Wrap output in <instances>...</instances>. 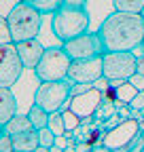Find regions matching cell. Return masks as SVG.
Masks as SVG:
<instances>
[{
  "instance_id": "1",
  "label": "cell",
  "mask_w": 144,
  "mask_h": 152,
  "mask_svg": "<svg viewBox=\"0 0 144 152\" xmlns=\"http://www.w3.org/2000/svg\"><path fill=\"white\" fill-rule=\"evenodd\" d=\"M98 36L104 53L136 51L144 40V19L142 15L112 11L100 23Z\"/></svg>"
},
{
  "instance_id": "2",
  "label": "cell",
  "mask_w": 144,
  "mask_h": 152,
  "mask_svg": "<svg viewBox=\"0 0 144 152\" xmlns=\"http://www.w3.org/2000/svg\"><path fill=\"white\" fill-rule=\"evenodd\" d=\"M89 23H91V19H89L87 7L60 4V9L51 15V32L62 42L76 38L81 34H87Z\"/></svg>"
},
{
  "instance_id": "3",
  "label": "cell",
  "mask_w": 144,
  "mask_h": 152,
  "mask_svg": "<svg viewBox=\"0 0 144 152\" xmlns=\"http://www.w3.org/2000/svg\"><path fill=\"white\" fill-rule=\"evenodd\" d=\"M7 23L13 36V42H24L38 36L43 28V15L30 4L15 2L7 15Z\"/></svg>"
},
{
  "instance_id": "4",
  "label": "cell",
  "mask_w": 144,
  "mask_h": 152,
  "mask_svg": "<svg viewBox=\"0 0 144 152\" xmlns=\"http://www.w3.org/2000/svg\"><path fill=\"white\" fill-rule=\"evenodd\" d=\"M70 91H72V83L68 78L64 80H51V83H40L34 91V102L36 106H40L43 110L51 112H62L68 108L70 102Z\"/></svg>"
},
{
  "instance_id": "5",
  "label": "cell",
  "mask_w": 144,
  "mask_h": 152,
  "mask_svg": "<svg viewBox=\"0 0 144 152\" xmlns=\"http://www.w3.org/2000/svg\"><path fill=\"white\" fill-rule=\"evenodd\" d=\"M72 59L68 57V53L62 47H51L45 49L43 59L38 61V66L34 68V76L40 83H51V80H64L68 78V68H70Z\"/></svg>"
},
{
  "instance_id": "6",
  "label": "cell",
  "mask_w": 144,
  "mask_h": 152,
  "mask_svg": "<svg viewBox=\"0 0 144 152\" xmlns=\"http://www.w3.org/2000/svg\"><path fill=\"white\" fill-rule=\"evenodd\" d=\"M102 70L106 80H129V76L138 72V57L134 51L121 53H104Z\"/></svg>"
},
{
  "instance_id": "7",
  "label": "cell",
  "mask_w": 144,
  "mask_h": 152,
  "mask_svg": "<svg viewBox=\"0 0 144 152\" xmlns=\"http://www.w3.org/2000/svg\"><path fill=\"white\" fill-rule=\"evenodd\" d=\"M140 121L138 118H123L117 127H112L110 131H106L102 146L108 150H119L123 146H136L140 140Z\"/></svg>"
},
{
  "instance_id": "8",
  "label": "cell",
  "mask_w": 144,
  "mask_h": 152,
  "mask_svg": "<svg viewBox=\"0 0 144 152\" xmlns=\"http://www.w3.org/2000/svg\"><path fill=\"white\" fill-rule=\"evenodd\" d=\"M102 55L89 57V59H72L68 68V80L74 85H96L100 78H104Z\"/></svg>"
},
{
  "instance_id": "9",
  "label": "cell",
  "mask_w": 144,
  "mask_h": 152,
  "mask_svg": "<svg viewBox=\"0 0 144 152\" xmlns=\"http://www.w3.org/2000/svg\"><path fill=\"white\" fill-rule=\"evenodd\" d=\"M24 61L19 59L15 42L0 47V87H13L24 74Z\"/></svg>"
},
{
  "instance_id": "10",
  "label": "cell",
  "mask_w": 144,
  "mask_h": 152,
  "mask_svg": "<svg viewBox=\"0 0 144 152\" xmlns=\"http://www.w3.org/2000/svg\"><path fill=\"white\" fill-rule=\"evenodd\" d=\"M62 49L68 53L70 59H89V57L104 53L98 32H87V34L76 36V38H70V40L62 42Z\"/></svg>"
},
{
  "instance_id": "11",
  "label": "cell",
  "mask_w": 144,
  "mask_h": 152,
  "mask_svg": "<svg viewBox=\"0 0 144 152\" xmlns=\"http://www.w3.org/2000/svg\"><path fill=\"white\" fill-rule=\"evenodd\" d=\"M102 102H104L102 91H100L98 87H91L89 91H85V93H81V95H72L70 102H68V110L74 112L81 121L93 118V114L98 112V108H100Z\"/></svg>"
},
{
  "instance_id": "12",
  "label": "cell",
  "mask_w": 144,
  "mask_h": 152,
  "mask_svg": "<svg viewBox=\"0 0 144 152\" xmlns=\"http://www.w3.org/2000/svg\"><path fill=\"white\" fill-rule=\"evenodd\" d=\"M17 47V53H19V59L24 61V68L26 70H34L38 66V61L43 59V53H45V47L38 38H32V40H24V42H15Z\"/></svg>"
},
{
  "instance_id": "13",
  "label": "cell",
  "mask_w": 144,
  "mask_h": 152,
  "mask_svg": "<svg viewBox=\"0 0 144 152\" xmlns=\"http://www.w3.org/2000/svg\"><path fill=\"white\" fill-rule=\"evenodd\" d=\"M17 114V95L9 87H0V125H7Z\"/></svg>"
},
{
  "instance_id": "14",
  "label": "cell",
  "mask_w": 144,
  "mask_h": 152,
  "mask_svg": "<svg viewBox=\"0 0 144 152\" xmlns=\"http://www.w3.org/2000/svg\"><path fill=\"white\" fill-rule=\"evenodd\" d=\"M38 146H40V142H38V131H36V129H30V131H24V133L13 135V150L34 152Z\"/></svg>"
},
{
  "instance_id": "15",
  "label": "cell",
  "mask_w": 144,
  "mask_h": 152,
  "mask_svg": "<svg viewBox=\"0 0 144 152\" xmlns=\"http://www.w3.org/2000/svg\"><path fill=\"white\" fill-rule=\"evenodd\" d=\"M30 129H34V127H32V123H30V118H28V114H19V112H17L7 125H2V131L7 133V135H11V137L17 135V133L30 131Z\"/></svg>"
},
{
  "instance_id": "16",
  "label": "cell",
  "mask_w": 144,
  "mask_h": 152,
  "mask_svg": "<svg viewBox=\"0 0 144 152\" xmlns=\"http://www.w3.org/2000/svg\"><path fill=\"white\" fill-rule=\"evenodd\" d=\"M28 118H30L32 127L38 131V129H43V127H47V125H49V112H47V110H43L40 106L32 104V106H30V110H28Z\"/></svg>"
},
{
  "instance_id": "17",
  "label": "cell",
  "mask_w": 144,
  "mask_h": 152,
  "mask_svg": "<svg viewBox=\"0 0 144 152\" xmlns=\"http://www.w3.org/2000/svg\"><path fill=\"white\" fill-rule=\"evenodd\" d=\"M19 2L34 7L36 11L40 13V15H53V13H55V11L60 9L62 0H19Z\"/></svg>"
},
{
  "instance_id": "18",
  "label": "cell",
  "mask_w": 144,
  "mask_h": 152,
  "mask_svg": "<svg viewBox=\"0 0 144 152\" xmlns=\"http://www.w3.org/2000/svg\"><path fill=\"white\" fill-rule=\"evenodd\" d=\"M138 89L134 85H129L127 80H125L121 87H117V108H123V106H129V102L136 97Z\"/></svg>"
},
{
  "instance_id": "19",
  "label": "cell",
  "mask_w": 144,
  "mask_h": 152,
  "mask_svg": "<svg viewBox=\"0 0 144 152\" xmlns=\"http://www.w3.org/2000/svg\"><path fill=\"white\" fill-rule=\"evenodd\" d=\"M112 7L115 11H121V13L140 15L144 11V0H112Z\"/></svg>"
},
{
  "instance_id": "20",
  "label": "cell",
  "mask_w": 144,
  "mask_h": 152,
  "mask_svg": "<svg viewBox=\"0 0 144 152\" xmlns=\"http://www.w3.org/2000/svg\"><path fill=\"white\" fill-rule=\"evenodd\" d=\"M112 116H117V104H110V102H102L98 112L93 114V118L102 121V123H106L108 118H112Z\"/></svg>"
},
{
  "instance_id": "21",
  "label": "cell",
  "mask_w": 144,
  "mask_h": 152,
  "mask_svg": "<svg viewBox=\"0 0 144 152\" xmlns=\"http://www.w3.org/2000/svg\"><path fill=\"white\" fill-rule=\"evenodd\" d=\"M47 127L55 133V137H57V135H66V125H64V118H62V112H51Z\"/></svg>"
},
{
  "instance_id": "22",
  "label": "cell",
  "mask_w": 144,
  "mask_h": 152,
  "mask_svg": "<svg viewBox=\"0 0 144 152\" xmlns=\"http://www.w3.org/2000/svg\"><path fill=\"white\" fill-rule=\"evenodd\" d=\"M62 118H64V125H66V131H74L79 125H81V118L76 116L74 112H70L68 108L62 110Z\"/></svg>"
},
{
  "instance_id": "23",
  "label": "cell",
  "mask_w": 144,
  "mask_h": 152,
  "mask_svg": "<svg viewBox=\"0 0 144 152\" xmlns=\"http://www.w3.org/2000/svg\"><path fill=\"white\" fill-rule=\"evenodd\" d=\"M38 142H40V146H45V148L55 146V133H53L49 127L38 129Z\"/></svg>"
},
{
  "instance_id": "24",
  "label": "cell",
  "mask_w": 144,
  "mask_h": 152,
  "mask_svg": "<svg viewBox=\"0 0 144 152\" xmlns=\"http://www.w3.org/2000/svg\"><path fill=\"white\" fill-rule=\"evenodd\" d=\"M2 45H13V36L7 23V17H0V47Z\"/></svg>"
},
{
  "instance_id": "25",
  "label": "cell",
  "mask_w": 144,
  "mask_h": 152,
  "mask_svg": "<svg viewBox=\"0 0 144 152\" xmlns=\"http://www.w3.org/2000/svg\"><path fill=\"white\" fill-rule=\"evenodd\" d=\"M144 108V91H138L136 97L129 102V110L134 114V118H140V110Z\"/></svg>"
},
{
  "instance_id": "26",
  "label": "cell",
  "mask_w": 144,
  "mask_h": 152,
  "mask_svg": "<svg viewBox=\"0 0 144 152\" xmlns=\"http://www.w3.org/2000/svg\"><path fill=\"white\" fill-rule=\"evenodd\" d=\"M0 152H13V137L7 133L0 135Z\"/></svg>"
},
{
  "instance_id": "27",
  "label": "cell",
  "mask_w": 144,
  "mask_h": 152,
  "mask_svg": "<svg viewBox=\"0 0 144 152\" xmlns=\"http://www.w3.org/2000/svg\"><path fill=\"white\" fill-rule=\"evenodd\" d=\"M102 97H104V102L117 104V87H110V85H108V87L102 91Z\"/></svg>"
},
{
  "instance_id": "28",
  "label": "cell",
  "mask_w": 144,
  "mask_h": 152,
  "mask_svg": "<svg viewBox=\"0 0 144 152\" xmlns=\"http://www.w3.org/2000/svg\"><path fill=\"white\" fill-rule=\"evenodd\" d=\"M127 83H129V85H134L138 91H144V76H142V74H138V72H136L134 76H129V80H127Z\"/></svg>"
},
{
  "instance_id": "29",
  "label": "cell",
  "mask_w": 144,
  "mask_h": 152,
  "mask_svg": "<svg viewBox=\"0 0 144 152\" xmlns=\"http://www.w3.org/2000/svg\"><path fill=\"white\" fill-rule=\"evenodd\" d=\"M62 4H70V7H87V0H62Z\"/></svg>"
},
{
  "instance_id": "30",
  "label": "cell",
  "mask_w": 144,
  "mask_h": 152,
  "mask_svg": "<svg viewBox=\"0 0 144 152\" xmlns=\"http://www.w3.org/2000/svg\"><path fill=\"white\" fill-rule=\"evenodd\" d=\"M74 148H76V152H91V150H93V148L89 146L87 142H79V144H76Z\"/></svg>"
},
{
  "instance_id": "31",
  "label": "cell",
  "mask_w": 144,
  "mask_h": 152,
  "mask_svg": "<svg viewBox=\"0 0 144 152\" xmlns=\"http://www.w3.org/2000/svg\"><path fill=\"white\" fill-rule=\"evenodd\" d=\"M138 74L144 76V57H140V59H138Z\"/></svg>"
},
{
  "instance_id": "32",
  "label": "cell",
  "mask_w": 144,
  "mask_h": 152,
  "mask_svg": "<svg viewBox=\"0 0 144 152\" xmlns=\"http://www.w3.org/2000/svg\"><path fill=\"white\" fill-rule=\"evenodd\" d=\"M93 152H112V150H108V148H104V146H98V148H93Z\"/></svg>"
},
{
  "instance_id": "33",
  "label": "cell",
  "mask_w": 144,
  "mask_h": 152,
  "mask_svg": "<svg viewBox=\"0 0 144 152\" xmlns=\"http://www.w3.org/2000/svg\"><path fill=\"white\" fill-rule=\"evenodd\" d=\"M49 152H64V148H60V146H51Z\"/></svg>"
},
{
  "instance_id": "34",
  "label": "cell",
  "mask_w": 144,
  "mask_h": 152,
  "mask_svg": "<svg viewBox=\"0 0 144 152\" xmlns=\"http://www.w3.org/2000/svg\"><path fill=\"white\" fill-rule=\"evenodd\" d=\"M34 152H49V148H45V146H38V148H36Z\"/></svg>"
},
{
  "instance_id": "35",
  "label": "cell",
  "mask_w": 144,
  "mask_h": 152,
  "mask_svg": "<svg viewBox=\"0 0 144 152\" xmlns=\"http://www.w3.org/2000/svg\"><path fill=\"white\" fill-rule=\"evenodd\" d=\"M64 152H76V148L74 146H68V148H64Z\"/></svg>"
},
{
  "instance_id": "36",
  "label": "cell",
  "mask_w": 144,
  "mask_h": 152,
  "mask_svg": "<svg viewBox=\"0 0 144 152\" xmlns=\"http://www.w3.org/2000/svg\"><path fill=\"white\" fill-rule=\"evenodd\" d=\"M140 116H144V108H142V110H140Z\"/></svg>"
},
{
  "instance_id": "37",
  "label": "cell",
  "mask_w": 144,
  "mask_h": 152,
  "mask_svg": "<svg viewBox=\"0 0 144 152\" xmlns=\"http://www.w3.org/2000/svg\"><path fill=\"white\" fill-rule=\"evenodd\" d=\"M2 133H4V131H2V125H0V135H2Z\"/></svg>"
},
{
  "instance_id": "38",
  "label": "cell",
  "mask_w": 144,
  "mask_h": 152,
  "mask_svg": "<svg viewBox=\"0 0 144 152\" xmlns=\"http://www.w3.org/2000/svg\"><path fill=\"white\" fill-rule=\"evenodd\" d=\"M140 47H142V51H144V40H142V45H140Z\"/></svg>"
},
{
  "instance_id": "39",
  "label": "cell",
  "mask_w": 144,
  "mask_h": 152,
  "mask_svg": "<svg viewBox=\"0 0 144 152\" xmlns=\"http://www.w3.org/2000/svg\"><path fill=\"white\" fill-rule=\"evenodd\" d=\"M140 15H142V19H144V11H142V13H140Z\"/></svg>"
},
{
  "instance_id": "40",
  "label": "cell",
  "mask_w": 144,
  "mask_h": 152,
  "mask_svg": "<svg viewBox=\"0 0 144 152\" xmlns=\"http://www.w3.org/2000/svg\"><path fill=\"white\" fill-rule=\"evenodd\" d=\"M13 152H21V150H13Z\"/></svg>"
},
{
  "instance_id": "41",
  "label": "cell",
  "mask_w": 144,
  "mask_h": 152,
  "mask_svg": "<svg viewBox=\"0 0 144 152\" xmlns=\"http://www.w3.org/2000/svg\"><path fill=\"white\" fill-rule=\"evenodd\" d=\"M91 152H93V150H91Z\"/></svg>"
}]
</instances>
